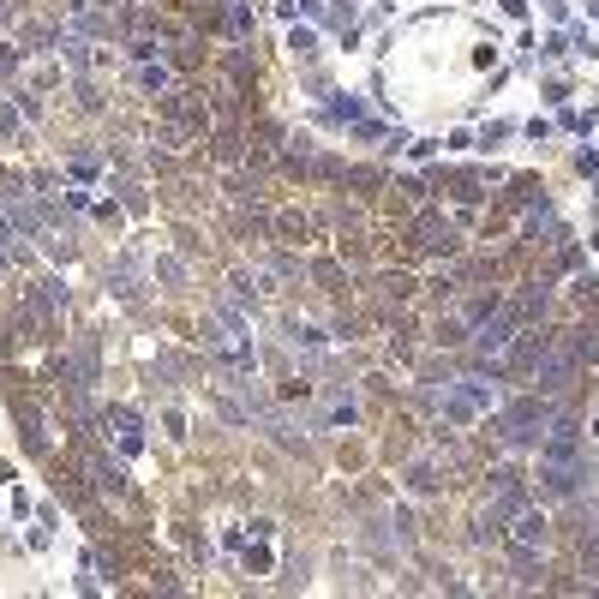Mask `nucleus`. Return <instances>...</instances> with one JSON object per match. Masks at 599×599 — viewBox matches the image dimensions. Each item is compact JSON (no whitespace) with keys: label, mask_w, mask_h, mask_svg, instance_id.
Here are the masks:
<instances>
[{"label":"nucleus","mask_w":599,"mask_h":599,"mask_svg":"<svg viewBox=\"0 0 599 599\" xmlns=\"http://www.w3.org/2000/svg\"><path fill=\"white\" fill-rule=\"evenodd\" d=\"M420 246H450V228L438 216H420Z\"/></svg>","instance_id":"nucleus-4"},{"label":"nucleus","mask_w":599,"mask_h":599,"mask_svg":"<svg viewBox=\"0 0 599 599\" xmlns=\"http://www.w3.org/2000/svg\"><path fill=\"white\" fill-rule=\"evenodd\" d=\"M546 426H552V408H546L540 396H528V402H516V408L498 420V438H504V444H540Z\"/></svg>","instance_id":"nucleus-1"},{"label":"nucleus","mask_w":599,"mask_h":599,"mask_svg":"<svg viewBox=\"0 0 599 599\" xmlns=\"http://www.w3.org/2000/svg\"><path fill=\"white\" fill-rule=\"evenodd\" d=\"M0 258H12V234H6V222H0Z\"/></svg>","instance_id":"nucleus-5"},{"label":"nucleus","mask_w":599,"mask_h":599,"mask_svg":"<svg viewBox=\"0 0 599 599\" xmlns=\"http://www.w3.org/2000/svg\"><path fill=\"white\" fill-rule=\"evenodd\" d=\"M540 540H546V522H540V516H522V522H516V552H534Z\"/></svg>","instance_id":"nucleus-3"},{"label":"nucleus","mask_w":599,"mask_h":599,"mask_svg":"<svg viewBox=\"0 0 599 599\" xmlns=\"http://www.w3.org/2000/svg\"><path fill=\"white\" fill-rule=\"evenodd\" d=\"M438 402H444V414H450V420H468V414H480V408H486V384H462V390H444Z\"/></svg>","instance_id":"nucleus-2"}]
</instances>
